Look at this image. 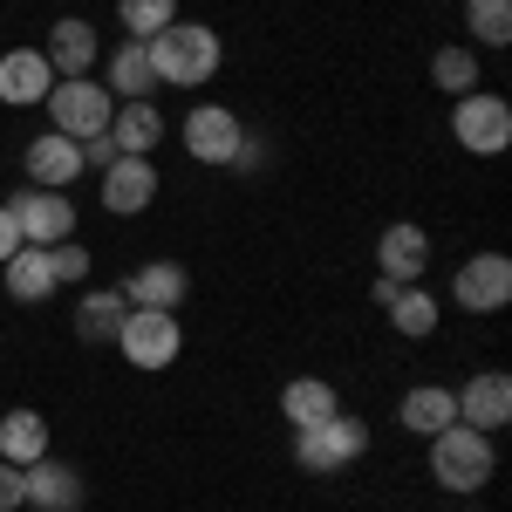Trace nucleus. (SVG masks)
Segmentation results:
<instances>
[{"label": "nucleus", "mask_w": 512, "mask_h": 512, "mask_svg": "<svg viewBox=\"0 0 512 512\" xmlns=\"http://www.w3.org/2000/svg\"><path fill=\"white\" fill-rule=\"evenodd\" d=\"M144 55H151L158 89H205V82L219 76V62H226V41L205 21H171L164 35L144 41Z\"/></svg>", "instance_id": "f257e3e1"}, {"label": "nucleus", "mask_w": 512, "mask_h": 512, "mask_svg": "<svg viewBox=\"0 0 512 512\" xmlns=\"http://www.w3.org/2000/svg\"><path fill=\"white\" fill-rule=\"evenodd\" d=\"M424 444H431V478L451 492V499L485 492L492 472H499V444H492L485 431H472V424H444V431L424 437Z\"/></svg>", "instance_id": "f03ea898"}, {"label": "nucleus", "mask_w": 512, "mask_h": 512, "mask_svg": "<svg viewBox=\"0 0 512 512\" xmlns=\"http://www.w3.org/2000/svg\"><path fill=\"white\" fill-rule=\"evenodd\" d=\"M362 458H369V424L349 417V410L294 431V465L315 478H335V472H349V465H362Z\"/></svg>", "instance_id": "7ed1b4c3"}, {"label": "nucleus", "mask_w": 512, "mask_h": 512, "mask_svg": "<svg viewBox=\"0 0 512 512\" xmlns=\"http://www.w3.org/2000/svg\"><path fill=\"white\" fill-rule=\"evenodd\" d=\"M110 349H117L123 362H130V369L158 376V369H171V362L185 355V321H178V315H164V308H130Z\"/></svg>", "instance_id": "20e7f679"}, {"label": "nucleus", "mask_w": 512, "mask_h": 512, "mask_svg": "<svg viewBox=\"0 0 512 512\" xmlns=\"http://www.w3.org/2000/svg\"><path fill=\"white\" fill-rule=\"evenodd\" d=\"M48 130H62V137H103L110 130V117H117V96L103 89L96 76H62L55 89H48Z\"/></svg>", "instance_id": "39448f33"}, {"label": "nucleus", "mask_w": 512, "mask_h": 512, "mask_svg": "<svg viewBox=\"0 0 512 512\" xmlns=\"http://www.w3.org/2000/svg\"><path fill=\"white\" fill-rule=\"evenodd\" d=\"M451 137H458V151H472V158H499L512 144V103L492 96V89L451 96Z\"/></svg>", "instance_id": "423d86ee"}, {"label": "nucleus", "mask_w": 512, "mask_h": 512, "mask_svg": "<svg viewBox=\"0 0 512 512\" xmlns=\"http://www.w3.org/2000/svg\"><path fill=\"white\" fill-rule=\"evenodd\" d=\"M451 301H458L465 315H499V308L512 301V260H506V253H492V246L472 253V260L451 274Z\"/></svg>", "instance_id": "0eeeda50"}, {"label": "nucleus", "mask_w": 512, "mask_h": 512, "mask_svg": "<svg viewBox=\"0 0 512 512\" xmlns=\"http://www.w3.org/2000/svg\"><path fill=\"white\" fill-rule=\"evenodd\" d=\"M7 212L21 226V246H62V239H76V205H69V192L28 185V192L7 198Z\"/></svg>", "instance_id": "6e6552de"}, {"label": "nucleus", "mask_w": 512, "mask_h": 512, "mask_svg": "<svg viewBox=\"0 0 512 512\" xmlns=\"http://www.w3.org/2000/svg\"><path fill=\"white\" fill-rule=\"evenodd\" d=\"M458 396V424H472V431L485 437H499L512 424V376L506 369H478L465 390H451Z\"/></svg>", "instance_id": "1a4fd4ad"}, {"label": "nucleus", "mask_w": 512, "mask_h": 512, "mask_svg": "<svg viewBox=\"0 0 512 512\" xmlns=\"http://www.w3.org/2000/svg\"><path fill=\"white\" fill-rule=\"evenodd\" d=\"M246 144V123L226 110V103H198L192 117H185V151L198 164H233V151Z\"/></svg>", "instance_id": "9d476101"}, {"label": "nucleus", "mask_w": 512, "mask_h": 512, "mask_svg": "<svg viewBox=\"0 0 512 512\" xmlns=\"http://www.w3.org/2000/svg\"><path fill=\"white\" fill-rule=\"evenodd\" d=\"M41 55H48L55 82H62V76H89V69H96V55H103V35H96V21L62 14V21L48 28V41H41Z\"/></svg>", "instance_id": "9b49d317"}, {"label": "nucleus", "mask_w": 512, "mask_h": 512, "mask_svg": "<svg viewBox=\"0 0 512 512\" xmlns=\"http://www.w3.org/2000/svg\"><path fill=\"white\" fill-rule=\"evenodd\" d=\"M424 267H431V233L396 219L390 233L376 239V274H390L396 287H424Z\"/></svg>", "instance_id": "f8f14e48"}, {"label": "nucleus", "mask_w": 512, "mask_h": 512, "mask_svg": "<svg viewBox=\"0 0 512 512\" xmlns=\"http://www.w3.org/2000/svg\"><path fill=\"white\" fill-rule=\"evenodd\" d=\"M21 164H28V185H41V192H69V185L82 178V144L62 137V130H41L35 144L21 151Z\"/></svg>", "instance_id": "ddd939ff"}, {"label": "nucleus", "mask_w": 512, "mask_h": 512, "mask_svg": "<svg viewBox=\"0 0 512 512\" xmlns=\"http://www.w3.org/2000/svg\"><path fill=\"white\" fill-rule=\"evenodd\" d=\"M21 492H28L35 512H82V472L69 465V458H55V451L21 472Z\"/></svg>", "instance_id": "4468645a"}, {"label": "nucleus", "mask_w": 512, "mask_h": 512, "mask_svg": "<svg viewBox=\"0 0 512 512\" xmlns=\"http://www.w3.org/2000/svg\"><path fill=\"white\" fill-rule=\"evenodd\" d=\"M48 89H55V69H48L41 48H7L0 55V103L7 110H35V103H48Z\"/></svg>", "instance_id": "2eb2a0df"}, {"label": "nucleus", "mask_w": 512, "mask_h": 512, "mask_svg": "<svg viewBox=\"0 0 512 512\" xmlns=\"http://www.w3.org/2000/svg\"><path fill=\"white\" fill-rule=\"evenodd\" d=\"M117 294L130 301V308H164V315H178V308H185V294H192V274H185L178 260H144Z\"/></svg>", "instance_id": "dca6fc26"}, {"label": "nucleus", "mask_w": 512, "mask_h": 512, "mask_svg": "<svg viewBox=\"0 0 512 512\" xmlns=\"http://www.w3.org/2000/svg\"><path fill=\"white\" fill-rule=\"evenodd\" d=\"M151 198H158V164L151 158H117L103 171V205H110L117 219H137Z\"/></svg>", "instance_id": "f3484780"}, {"label": "nucleus", "mask_w": 512, "mask_h": 512, "mask_svg": "<svg viewBox=\"0 0 512 512\" xmlns=\"http://www.w3.org/2000/svg\"><path fill=\"white\" fill-rule=\"evenodd\" d=\"M110 144H117L123 158H151L164 144V110L151 96H137V103H117V117H110Z\"/></svg>", "instance_id": "a211bd4d"}, {"label": "nucleus", "mask_w": 512, "mask_h": 512, "mask_svg": "<svg viewBox=\"0 0 512 512\" xmlns=\"http://www.w3.org/2000/svg\"><path fill=\"white\" fill-rule=\"evenodd\" d=\"M396 424L410 437H437L444 424H458V396L444 390V383H417V390L396 403Z\"/></svg>", "instance_id": "6ab92c4d"}, {"label": "nucleus", "mask_w": 512, "mask_h": 512, "mask_svg": "<svg viewBox=\"0 0 512 512\" xmlns=\"http://www.w3.org/2000/svg\"><path fill=\"white\" fill-rule=\"evenodd\" d=\"M103 89H110L117 103H137V96H151V89H158L144 41H117V48H110V62H103Z\"/></svg>", "instance_id": "aec40b11"}, {"label": "nucleus", "mask_w": 512, "mask_h": 512, "mask_svg": "<svg viewBox=\"0 0 512 512\" xmlns=\"http://www.w3.org/2000/svg\"><path fill=\"white\" fill-rule=\"evenodd\" d=\"M0 280H7V301H21V308H41L48 294H55V267H48V246H21L7 267H0Z\"/></svg>", "instance_id": "412c9836"}, {"label": "nucleus", "mask_w": 512, "mask_h": 512, "mask_svg": "<svg viewBox=\"0 0 512 512\" xmlns=\"http://www.w3.org/2000/svg\"><path fill=\"white\" fill-rule=\"evenodd\" d=\"M123 315H130V301H123L117 287H89L76 301V342H89V349H103V342H117Z\"/></svg>", "instance_id": "4be33fe9"}, {"label": "nucleus", "mask_w": 512, "mask_h": 512, "mask_svg": "<svg viewBox=\"0 0 512 512\" xmlns=\"http://www.w3.org/2000/svg\"><path fill=\"white\" fill-rule=\"evenodd\" d=\"M0 458L7 465H35V458H48V417L41 410H7L0 417Z\"/></svg>", "instance_id": "5701e85b"}, {"label": "nucleus", "mask_w": 512, "mask_h": 512, "mask_svg": "<svg viewBox=\"0 0 512 512\" xmlns=\"http://www.w3.org/2000/svg\"><path fill=\"white\" fill-rule=\"evenodd\" d=\"M342 410V396H335V383H321V376H294L287 390H280V417L301 431V424H321V417H335Z\"/></svg>", "instance_id": "b1692460"}, {"label": "nucleus", "mask_w": 512, "mask_h": 512, "mask_svg": "<svg viewBox=\"0 0 512 512\" xmlns=\"http://www.w3.org/2000/svg\"><path fill=\"white\" fill-rule=\"evenodd\" d=\"M478 76H485V62H478L472 41H444V48L431 55V82L444 89V96H472V89H485Z\"/></svg>", "instance_id": "393cba45"}, {"label": "nucleus", "mask_w": 512, "mask_h": 512, "mask_svg": "<svg viewBox=\"0 0 512 512\" xmlns=\"http://www.w3.org/2000/svg\"><path fill=\"white\" fill-rule=\"evenodd\" d=\"M465 41L506 48L512 41V0H465Z\"/></svg>", "instance_id": "a878e982"}, {"label": "nucleus", "mask_w": 512, "mask_h": 512, "mask_svg": "<svg viewBox=\"0 0 512 512\" xmlns=\"http://www.w3.org/2000/svg\"><path fill=\"white\" fill-rule=\"evenodd\" d=\"M178 21V0H117V28L123 41H151Z\"/></svg>", "instance_id": "bb28decb"}, {"label": "nucleus", "mask_w": 512, "mask_h": 512, "mask_svg": "<svg viewBox=\"0 0 512 512\" xmlns=\"http://www.w3.org/2000/svg\"><path fill=\"white\" fill-rule=\"evenodd\" d=\"M390 328L403 335V342H424V335H437V301L424 294V287H403L390 301Z\"/></svg>", "instance_id": "cd10ccee"}, {"label": "nucleus", "mask_w": 512, "mask_h": 512, "mask_svg": "<svg viewBox=\"0 0 512 512\" xmlns=\"http://www.w3.org/2000/svg\"><path fill=\"white\" fill-rule=\"evenodd\" d=\"M48 267H55V287H82L96 260H89V246H82V239H62V246H48Z\"/></svg>", "instance_id": "c85d7f7f"}, {"label": "nucleus", "mask_w": 512, "mask_h": 512, "mask_svg": "<svg viewBox=\"0 0 512 512\" xmlns=\"http://www.w3.org/2000/svg\"><path fill=\"white\" fill-rule=\"evenodd\" d=\"M117 158H123V151L110 144V130H103V137H82V171H110Z\"/></svg>", "instance_id": "c756f323"}, {"label": "nucleus", "mask_w": 512, "mask_h": 512, "mask_svg": "<svg viewBox=\"0 0 512 512\" xmlns=\"http://www.w3.org/2000/svg\"><path fill=\"white\" fill-rule=\"evenodd\" d=\"M21 506H28V492H21V465L0 458V512H21Z\"/></svg>", "instance_id": "7c9ffc66"}, {"label": "nucleus", "mask_w": 512, "mask_h": 512, "mask_svg": "<svg viewBox=\"0 0 512 512\" xmlns=\"http://www.w3.org/2000/svg\"><path fill=\"white\" fill-rule=\"evenodd\" d=\"M14 253H21V226H14V212L0 205V267H7Z\"/></svg>", "instance_id": "2f4dec72"}, {"label": "nucleus", "mask_w": 512, "mask_h": 512, "mask_svg": "<svg viewBox=\"0 0 512 512\" xmlns=\"http://www.w3.org/2000/svg\"><path fill=\"white\" fill-rule=\"evenodd\" d=\"M396 294H403V287H396V280H390V274H376V280H369V301H376V308H390Z\"/></svg>", "instance_id": "473e14b6"}, {"label": "nucleus", "mask_w": 512, "mask_h": 512, "mask_svg": "<svg viewBox=\"0 0 512 512\" xmlns=\"http://www.w3.org/2000/svg\"><path fill=\"white\" fill-rule=\"evenodd\" d=\"M458 512H478V506H472V499H465V506H458Z\"/></svg>", "instance_id": "72a5a7b5"}]
</instances>
